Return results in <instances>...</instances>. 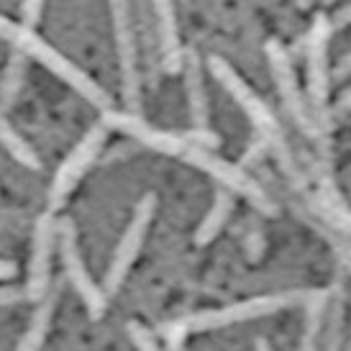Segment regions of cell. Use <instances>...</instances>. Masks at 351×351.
Returning <instances> with one entry per match:
<instances>
[{
	"mask_svg": "<svg viewBox=\"0 0 351 351\" xmlns=\"http://www.w3.org/2000/svg\"><path fill=\"white\" fill-rule=\"evenodd\" d=\"M103 126L123 131V134H128L134 141H138L141 147L162 152V154H167V156L185 159L187 165L197 167V169L208 172L213 180H218L226 190H234V193H239V195H244L259 213H264V215L280 213L272 197L264 193V187L256 185L244 169H239V167L231 165V162H226V159H221V156H215L210 149L190 144L182 134H165V131H156V128L149 126L147 121H141L136 113H118V110H110V108L103 113Z\"/></svg>",
	"mask_w": 351,
	"mask_h": 351,
	"instance_id": "6da1fadb",
	"label": "cell"
},
{
	"mask_svg": "<svg viewBox=\"0 0 351 351\" xmlns=\"http://www.w3.org/2000/svg\"><path fill=\"white\" fill-rule=\"evenodd\" d=\"M315 290H285V293L274 295H259V298H249L241 302H231L218 311H205L195 315H185L162 326V336L167 341V351H185V339L190 333L197 331H213V328H226V326H236V323L254 321V318H264L272 313L287 311V308H298L311 300Z\"/></svg>",
	"mask_w": 351,
	"mask_h": 351,
	"instance_id": "7a4b0ae2",
	"label": "cell"
},
{
	"mask_svg": "<svg viewBox=\"0 0 351 351\" xmlns=\"http://www.w3.org/2000/svg\"><path fill=\"white\" fill-rule=\"evenodd\" d=\"M208 64H210L213 77L231 93V98H234L236 103H239V108L249 116V121H252L254 128H256V136H262L264 141L269 144V152H274V156L280 159L282 169L300 185V172H298V165H295V159H293V152L287 147V136H285L282 126L277 123V118L272 116V110L256 98V93L236 75L234 67H231L226 59L210 57Z\"/></svg>",
	"mask_w": 351,
	"mask_h": 351,
	"instance_id": "3957f363",
	"label": "cell"
},
{
	"mask_svg": "<svg viewBox=\"0 0 351 351\" xmlns=\"http://www.w3.org/2000/svg\"><path fill=\"white\" fill-rule=\"evenodd\" d=\"M5 39L13 44V49L23 51L26 57L41 62V64L49 69V72H54L59 80H64L69 88L77 90L88 103H93V106L100 108V110H108V108H110V95H108L106 90L100 88L93 77H88L80 67H75L64 54H59L54 47H49L36 31L23 29L21 23H13Z\"/></svg>",
	"mask_w": 351,
	"mask_h": 351,
	"instance_id": "277c9868",
	"label": "cell"
},
{
	"mask_svg": "<svg viewBox=\"0 0 351 351\" xmlns=\"http://www.w3.org/2000/svg\"><path fill=\"white\" fill-rule=\"evenodd\" d=\"M110 19H113V36H116V54L121 67V85L123 98L131 110H138L141 100V67H138V41L134 31V13L131 0H108Z\"/></svg>",
	"mask_w": 351,
	"mask_h": 351,
	"instance_id": "5b68a950",
	"label": "cell"
},
{
	"mask_svg": "<svg viewBox=\"0 0 351 351\" xmlns=\"http://www.w3.org/2000/svg\"><path fill=\"white\" fill-rule=\"evenodd\" d=\"M264 54H267V62H269V69H272V77L277 82V90H280V98H282L285 108L290 110L293 121L298 123L305 136L318 138L323 134L318 118L313 113L311 103H305L300 93V85H298V77H295L293 62L287 57L285 47L277 39H269L267 47H264Z\"/></svg>",
	"mask_w": 351,
	"mask_h": 351,
	"instance_id": "8992f818",
	"label": "cell"
},
{
	"mask_svg": "<svg viewBox=\"0 0 351 351\" xmlns=\"http://www.w3.org/2000/svg\"><path fill=\"white\" fill-rule=\"evenodd\" d=\"M57 244L59 254H62V264H64V272H67L72 287L77 290V295L82 298L85 308H88L90 318L98 321L100 315L106 313V290H100L98 285L93 282L88 267L82 262V254L77 246V228L69 218L57 221Z\"/></svg>",
	"mask_w": 351,
	"mask_h": 351,
	"instance_id": "52a82bcc",
	"label": "cell"
},
{
	"mask_svg": "<svg viewBox=\"0 0 351 351\" xmlns=\"http://www.w3.org/2000/svg\"><path fill=\"white\" fill-rule=\"evenodd\" d=\"M154 208H156L154 195H144L136 203L134 218H131L128 228L123 231V236H121V241H118V246H116V254H113V259H110V267H108L106 285H103L108 295H116L118 290H121V285L126 282L131 267H134L136 256L141 254L149 223H152V218H154Z\"/></svg>",
	"mask_w": 351,
	"mask_h": 351,
	"instance_id": "ba28073f",
	"label": "cell"
},
{
	"mask_svg": "<svg viewBox=\"0 0 351 351\" xmlns=\"http://www.w3.org/2000/svg\"><path fill=\"white\" fill-rule=\"evenodd\" d=\"M331 19L318 16L313 21L308 39H305V54H308V95H311V108L318 123L323 128L326 118V103L331 93V67H328V39H331Z\"/></svg>",
	"mask_w": 351,
	"mask_h": 351,
	"instance_id": "9c48e42d",
	"label": "cell"
},
{
	"mask_svg": "<svg viewBox=\"0 0 351 351\" xmlns=\"http://www.w3.org/2000/svg\"><path fill=\"white\" fill-rule=\"evenodd\" d=\"M106 134H108V128L103 126V123L93 126L85 136L80 138L77 147L69 152L67 159L59 165L57 175H54L51 187H49V210L51 213L67 200V195L75 190V185L85 177V172H88L90 167L95 165V159L100 156V149H103V144H106Z\"/></svg>",
	"mask_w": 351,
	"mask_h": 351,
	"instance_id": "30bf717a",
	"label": "cell"
},
{
	"mask_svg": "<svg viewBox=\"0 0 351 351\" xmlns=\"http://www.w3.org/2000/svg\"><path fill=\"white\" fill-rule=\"evenodd\" d=\"M54 244H57V221H54V213L47 210V213H41L36 218V226H34V249H31V262H29L26 300L39 302L49 293Z\"/></svg>",
	"mask_w": 351,
	"mask_h": 351,
	"instance_id": "8fae6325",
	"label": "cell"
},
{
	"mask_svg": "<svg viewBox=\"0 0 351 351\" xmlns=\"http://www.w3.org/2000/svg\"><path fill=\"white\" fill-rule=\"evenodd\" d=\"M152 19H154L159 64H162L167 75H180L182 62H185V51H182V44H180L175 3L172 0H152Z\"/></svg>",
	"mask_w": 351,
	"mask_h": 351,
	"instance_id": "7c38bea8",
	"label": "cell"
},
{
	"mask_svg": "<svg viewBox=\"0 0 351 351\" xmlns=\"http://www.w3.org/2000/svg\"><path fill=\"white\" fill-rule=\"evenodd\" d=\"M182 77H185L193 128H208V93H205V80H203V62H200V57L193 49L185 51Z\"/></svg>",
	"mask_w": 351,
	"mask_h": 351,
	"instance_id": "4fadbf2b",
	"label": "cell"
},
{
	"mask_svg": "<svg viewBox=\"0 0 351 351\" xmlns=\"http://www.w3.org/2000/svg\"><path fill=\"white\" fill-rule=\"evenodd\" d=\"M308 210L331 223L333 228H339L343 236H351V210L331 185H323L318 193L308 195Z\"/></svg>",
	"mask_w": 351,
	"mask_h": 351,
	"instance_id": "5bb4252c",
	"label": "cell"
},
{
	"mask_svg": "<svg viewBox=\"0 0 351 351\" xmlns=\"http://www.w3.org/2000/svg\"><path fill=\"white\" fill-rule=\"evenodd\" d=\"M54 308H57V290L47 293V298L39 300V308H36L34 315H31L29 328H26L23 339L19 341V349L16 351H41V346H44V341H47V336H49Z\"/></svg>",
	"mask_w": 351,
	"mask_h": 351,
	"instance_id": "9a60e30c",
	"label": "cell"
},
{
	"mask_svg": "<svg viewBox=\"0 0 351 351\" xmlns=\"http://www.w3.org/2000/svg\"><path fill=\"white\" fill-rule=\"evenodd\" d=\"M231 213H234V197H231V193H228L226 187H221V190L215 193V200H213V205H210V210L205 213V218L200 221V226H197L195 244L197 246L210 244L215 236L223 231V226L228 223Z\"/></svg>",
	"mask_w": 351,
	"mask_h": 351,
	"instance_id": "2e32d148",
	"label": "cell"
},
{
	"mask_svg": "<svg viewBox=\"0 0 351 351\" xmlns=\"http://www.w3.org/2000/svg\"><path fill=\"white\" fill-rule=\"evenodd\" d=\"M328 290H315L313 298L305 302V323H302V336L298 351H315L318 349V339H321V328L326 323V311H328Z\"/></svg>",
	"mask_w": 351,
	"mask_h": 351,
	"instance_id": "e0dca14e",
	"label": "cell"
},
{
	"mask_svg": "<svg viewBox=\"0 0 351 351\" xmlns=\"http://www.w3.org/2000/svg\"><path fill=\"white\" fill-rule=\"evenodd\" d=\"M0 144H3V149H5L19 165L29 167V169H34V172H39L41 169V159L36 156V152L26 144V138L21 136L16 128L10 126L8 118L3 116V110H0Z\"/></svg>",
	"mask_w": 351,
	"mask_h": 351,
	"instance_id": "ac0fdd59",
	"label": "cell"
},
{
	"mask_svg": "<svg viewBox=\"0 0 351 351\" xmlns=\"http://www.w3.org/2000/svg\"><path fill=\"white\" fill-rule=\"evenodd\" d=\"M26 54L19 49H13L8 57V64L0 75V103L3 106H13L19 98L21 88H23V77H26Z\"/></svg>",
	"mask_w": 351,
	"mask_h": 351,
	"instance_id": "d6986e66",
	"label": "cell"
},
{
	"mask_svg": "<svg viewBox=\"0 0 351 351\" xmlns=\"http://www.w3.org/2000/svg\"><path fill=\"white\" fill-rule=\"evenodd\" d=\"M308 218H311L313 228H315V231H318V234H321L323 239L331 244L333 254L339 256V262H341L343 267H346V269L351 272V241H349V239H346V236H343L339 228H333L331 223H326L323 218H318L315 213H311Z\"/></svg>",
	"mask_w": 351,
	"mask_h": 351,
	"instance_id": "ffe728a7",
	"label": "cell"
},
{
	"mask_svg": "<svg viewBox=\"0 0 351 351\" xmlns=\"http://www.w3.org/2000/svg\"><path fill=\"white\" fill-rule=\"evenodd\" d=\"M331 315L326 311V351H339L341 346V326H343V298L336 293V298H328Z\"/></svg>",
	"mask_w": 351,
	"mask_h": 351,
	"instance_id": "44dd1931",
	"label": "cell"
},
{
	"mask_svg": "<svg viewBox=\"0 0 351 351\" xmlns=\"http://www.w3.org/2000/svg\"><path fill=\"white\" fill-rule=\"evenodd\" d=\"M128 336H131V341H134V346L138 351H162L154 339V333L144 328V326H138V323H128Z\"/></svg>",
	"mask_w": 351,
	"mask_h": 351,
	"instance_id": "7402d4cb",
	"label": "cell"
},
{
	"mask_svg": "<svg viewBox=\"0 0 351 351\" xmlns=\"http://www.w3.org/2000/svg\"><path fill=\"white\" fill-rule=\"evenodd\" d=\"M41 13H44V0H23L21 3V26L36 31Z\"/></svg>",
	"mask_w": 351,
	"mask_h": 351,
	"instance_id": "603a6c76",
	"label": "cell"
},
{
	"mask_svg": "<svg viewBox=\"0 0 351 351\" xmlns=\"http://www.w3.org/2000/svg\"><path fill=\"white\" fill-rule=\"evenodd\" d=\"M182 136H185L190 144H197V147H205V149H215L221 144V138L215 136L210 128H193V131H187Z\"/></svg>",
	"mask_w": 351,
	"mask_h": 351,
	"instance_id": "cb8c5ba5",
	"label": "cell"
},
{
	"mask_svg": "<svg viewBox=\"0 0 351 351\" xmlns=\"http://www.w3.org/2000/svg\"><path fill=\"white\" fill-rule=\"evenodd\" d=\"M244 249H246V254H249V259H259L264 254V236L256 226H252L249 234L244 236Z\"/></svg>",
	"mask_w": 351,
	"mask_h": 351,
	"instance_id": "d4e9b609",
	"label": "cell"
},
{
	"mask_svg": "<svg viewBox=\"0 0 351 351\" xmlns=\"http://www.w3.org/2000/svg\"><path fill=\"white\" fill-rule=\"evenodd\" d=\"M26 300V287H0V308H8L16 302Z\"/></svg>",
	"mask_w": 351,
	"mask_h": 351,
	"instance_id": "484cf974",
	"label": "cell"
},
{
	"mask_svg": "<svg viewBox=\"0 0 351 351\" xmlns=\"http://www.w3.org/2000/svg\"><path fill=\"white\" fill-rule=\"evenodd\" d=\"M264 152H269V144H267L262 136H256L254 138V144L249 147V152H244V156H241V165H252V162H256Z\"/></svg>",
	"mask_w": 351,
	"mask_h": 351,
	"instance_id": "4316f807",
	"label": "cell"
},
{
	"mask_svg": "<svg viewBox=\"0 0 351 351\" xmlns=\"http://www.w3.org/2000/svg\"><path fill=\"white\" fill-rule=\"evenodd\" d=\"M346 77H351V54H349V57L339 59L336 69L331 72V80H336V82H343Z\"/></svg>",
	"mask_w": 351,
	"mask_h": 351,
	"instance_id": "83f0119b",
	"label": "cell"
},
{
	"mask_svg": "<svg viewBox=\"0 0 351 351\" xmlns=\"http://www.w3.org/2000/svg\"><path fill=\"white\" fill-rule=\"evenodd\" d=\"M349 110H351V88L346 90V93H341V95H339V100H336V106H333V113H336V116L349 113Z\"/></svg>",
	"mask_w": 351,
	"mask_h": 351,
	"instance_id": "f1b7e54d",
	"label": "cell"
},
{
	"mask_svg": "<svg viewBox=\"0 0 351 351\" xmlns=\"http://www.w3.org/2000/svg\"><path fill=\"white\" fill-rule=\"evenodd\" d=\"M331 26H351V3L349 5H343V8L333 16Z\"/></svg>",
	"mask_w": 351,
	"mask_h": 351,
	"instance_id": "f546056e",
	"label": "cell"
},
{
	"mask_svg": "<svg viewBox=\"0 0 351 351\" xmlns=\"http://www.w3.org/2000/svg\"><path fill=\"white\" fill-rule=\"evenodd\" d=\"M134 149H136V147H118V149H113V152H110V154H108L103 162H106V165H113L116 159H123V156L134 154Z\"/></svg>",
	"mask_w": 351,
	"mask_h": 351,
	"instance_id": "4dcf8cb0",
	"label": "cell"
},
{
	"mask_svg": "<svg viewBox=\"0 0 351 351\" xmlns=\"http://www.w3.org/2000/svg\"><path fill=\"white\" fill-rule=\"evenodd\" d=\"M19 272V267L13 262H0V282H5V280H13Z\"/></svg>",
	"mask_w": 351,
	"mask_h": 351,
	"instance_id": "1f68e13d",
	"label": "cell"
},
{
	"mask_svg": "<svg viewBox=\"0 0 351 351\" xmlns=\"http://www.w3.org/2000/svg\"><path fill=\"white\" fill-rule=\"evenodd\" d=\"M10 26H13V23H10V21L5 19V16H0V36H3V39H5V36H8Z\"/></svg>",
	"mask_w": 351,
	"mask_h": 351,
	"instance_id": "d6a6232c",
	"label": "cell"
},
{
	"mask_svg": "<svg viewBox=\"0 0 351 351\" xmlns=\"http://www.w3.org/2000/svg\"><path fill=\"white\" fill-rule=\"evenodd\" d=\"M256 351H272V349H269V343L259 339V341H256Z\"/></svg>",
	"mask_w": 351,
	"mask_h": 351,
	"instance_id": "836d02e7",
	"label": "cell"
},
{
	"mask_svg": "<svg viewBox=\"0 0 351 351\" xmlns=\"http://www.w3.org/2000/svg\"><path fill=\"white\" fill-rule=\"evenodd\" d=\"M295 3H298V8H308L313 0H295Z\"/></svg>",
	"mask_w": 351,
	"mask_h": 351,
	"instance_id": "e575fe53",
	"label": "cell"
},
{
	"mask_svg": "<svg viewBox=\"0 0 351 351\" xmlns=\"http://www.w3.org/2000/svg\"><path fill=\"white\" fill-rule=\"evenodd\" d=\"M346 351H351V343H349V349H346Z\"/></svg>",
	"mask_w": 351,
	"mask_h": 351,
	"instance_id": "d590c367",
	"label": "cell"
}]
</instances>
